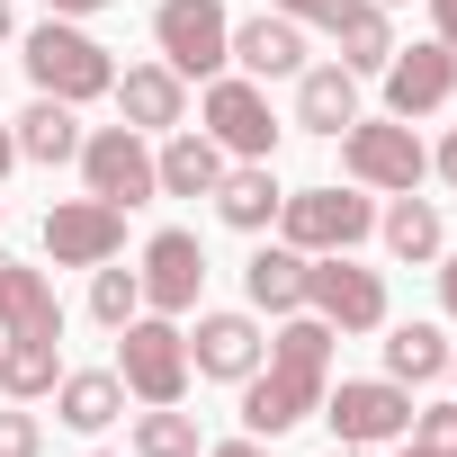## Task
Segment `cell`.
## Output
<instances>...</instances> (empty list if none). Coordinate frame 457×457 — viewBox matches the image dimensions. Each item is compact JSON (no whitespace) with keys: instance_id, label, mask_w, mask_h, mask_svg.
Segmentation results:
<instances>
[{"instance_id":"obj_29","label":"cell","mask_w":457,"mask_h":457,"mask_svg":"<svg viewBox=\"0 0 457 457\" xmlns=\"http://www.w3.org/2000/svg\"><path fill=\"white\" fill-rule=\"evenodd\" d=\"M90 314H99L108 332H117V323H135V314H144V278H135V270H117V261H99V270H90Z\"/></svg>"},{"instance_id":"obj_13","label":"cell","mask_w":457,"mask_h":457,"mask_svg":"<svg viewBox=\"0 0 457 457\" xmlns=\"http://www.w3.org/2000/svg\"><path fill=\"white\" fill-rule=\"evenodd\" d=\"M135 278H144V314H197V296H206V243L197 234H179V224H162V234L144 243V261H135Z\"/></svg>"},{"instance_id":"obj_4","label":"cell","mask_w":457,"mask_h":457,"mask_svg":"<svg viewBox=\"0 0 457 457\" xmlns=\"http://www.w3.org/2000/svg\"><path fill=\"white\" fill-rule=\"evenodd\" d=\"M332 144H341V179L368 188V197H403V188L430 179V144L403 117H350Z\"/></svg>"},{"instance_id":"obj_43","label":"cell","mask_w":457,"mask_h":457,"mask_svg":"<svg viewBox=\"0 0 457 457\" xmlns=\"http://www.w3.org/2000/svg\"><path fill=\"white\" fill-rule=\"evenodd\" d=\"M90 457H117V448H90Z\"/></svg>"},{"instance_id":"obj_9","label":"cell","mask_w":457,"mask_h":457,"mask_svg":"<svg viewBox=\"0 0 457 457\" xmlns=\"http://www.w3.org/2000/svg\"><path fill=\"white\" fill-rule=\"evenodd\" d=\"M323 421H332L341 448H395L412 430V386H395V377H341V386H323Z\"/></svg>"},{"instance_id":"obj_34","label":"cell","mask_w":457,"mask_h":457,"mask_svg":"<svg viewBox=\"0 0 457 457\" xmlns=\"http://www.w3.org/2000/svg\"><path fill=\"white\" fill-rule=\"evenodd\" d=\"M439 314L457 323V252H439Z\"/></svg>"},{"instance_id":"obj_20","label":"cell","mask_w":457,"mask_h":457,"mask_svg":"<svg viewBox=\"0 0 457 457\" xmlns=\"http://www.w3.org/2000/svg\"><path fill=\"white\" fill-rule=\"evenodd\" d=\"M278 170L270 162H224V179H215V224H234V234H270L278 224Z\"/></svg>"},{"instance_id":"obj_22","label":"cell","mask_w":457,"mask_h":457,"mask_svg":"<svg viewBox=\"0 0 457 457\" xmlns=\"http://www.w3.org/2000/svg\"><path fill=\"white\" fill-rule=\"evenodd\" d=\"M350 117H368L359 108V72L350 63H305L296 72V126L305 135H341Z\"/></svg>"},{"instance_id":"obj_3","label":"cell","mask_w":457,"mask_h":457,"mask_svg":"<svg viewBox=\"0 0 457 457\" xmlns=\"http://www.w3.org/2000/svg\"><path fill=\"white\" fill-rule=\"evenodd\" d=\"M270 234L287 243V252H359L368 234H377V197L368 188H341V179H323V188H287L278 197V224Z\"/></svg>"},{"instance_id":"obj_41","label":"cell","mask_w":457,"mask_h":457,"mask_svg":"<svg viewBox=\"0 0 457 457\" xmlns=\"http://www.w3.org/2000/svg\"><path fill=\"white\" fill-rule=\"evenodd\" d=\"M368 10H403V0H368Z\"/></svg>"},{"instance_id":"obj_36","label":"cell","mask_w":457,"mask_h":457,"mask_svg":"<svg viewBox=\"0 0 457 457\" xmlns=\"http://www.w3.org/2000/svg\"><path fill=\"white\" fill-rule=\"evenodd\" d=\"M108 0H46V19H99Z\"/></svg>"},{"instance_id":"obj_5","label":"cell","mask_w":457,"mask_h":457,"mask_svg":"<svg viewBox=\"0 0 457 457\" xmlns=\"http://www.w3.org/2000/svg\"><path fill=\"white\" fill-rule=\"evenodd\" d=\"M197 126L224 144V162H278V108H270V81H243V72H215L197 90Z\"/></svg>"},{"instance_id":"obj_15","label":"cell","mask_w":457,"mask_h":457,"mask_svg":"<svg viewBox=\"0 0 457 457\" xmlns=\"http://www.w3.org/2000/svg\"><path fill=\"white\" fill-rule=\"evenodd\" d=\"M305 63H314V28L305 19H287V10L234 19V72L243 81H296Z\"/></svg>"},{"instance_id":"obj_18","label":"cell","mask_w":457,"mask_h":457,"mask_svg":"<svg viewBox=\"0 0 457 457\" xmlns=\"http://www.w3.org/2000/svg\"><path fill=\"white\" fill-rule=\"evenodd\" d=\"M54 421L81 430V439H99L108 421H126V377L117 368H63L54 377Z\"/></svg>"},{"instance_id":"obj_30","label":"cell","mask_w":457,"mask_h":457,"mask_svg":"<svg viewBox=\"0 0 457 457\" xmlns=\"http://www.w3.org/2000/svg\"><path fill=\"white\" fill-rule=\"evenodd\" d=\"M412 448H457V395L448 403H412V430H403Z\"/></svg>"},{"instance_id":"obj_40","label":"cell","mask_w":457,"mask_h":457,"mask_svg":"<svg viewBox=\"0 0 457 457\" xmlns=\"http://www.w3.org/2000/svg\"><path fill=\"white\" fill-rule=\"evenodd\" d=\"M332 457H377V448H341V439H332Z\"/></svg>"},{"instance_id":"obj_14","label":"cell","mask_w":457,"mask_h":457,"mask_svg":"<svg viewBox=\"0 0 457 457\" xmlns=\"http://www.w3.org/2000/svg\"><path fill=\"white\" fill-rule=\"evenodd\" d=\"M377 81H386V117L421 126V117H439V108L457 99V54H448L439 37H421V46H395Z\"/></svg>"},{"instance_id":"obj_25","label":"cell","mask_w":457,"mask_h":457,"mask_svg":"<svg viewBox=\"0 0 457 457\" xmlns=\"http://www.w3.org/2000/svg\"><path fill=\"white\" fill-rule=\"evenodd\" d=\"M377 332H386L377 350H386V377H395V386H439V377H448V350H457V341H448L439 323H377Z\"/></svg>"},{"instance_id":"obj_33","label":"cell","mask_w":457,"mask_h":457,"mask_svg":"<svg viewBox=\"0 0 457 457\" xmlns=\"http://www.w3.org/2000/svg\"><path fill=\"white\" fill-rule=\"evenodd\" d=\"M430 37H439V46L457 54V0H430Z\"/></svg>"},{"instance_id":"obj_6","label":"cell","mask_w":457,"mask_h":457,"mask_svg":"<svg viewBox=\"0 0 457 457\" xmlns=\"http://www.w3.org/2000/svg\"><path fill=\"white\" fill-rule=\"evenodd\" d=\"M117 377H126V403H188V332L170 314H135L117 323Z\"/></svg>"},{"instance_id":"obj_32","label":"cell","mask_w":457,"mask_h":457,"mask_svg":"<svg viewBox=\"0 0 457 457\" xmlns=\"http://www.w3.org/2000/svg\"><path fill=\"white\" fill-rule=\"evenodd\" d=\"M430 179H439V188H457V126L430 144Z\"/></svg>"},{"instance_id":"obj_27","label":"cell","mask_w":457,"mask_h":457,"mask_svg":"<svg viewBox=\"0 0 457 457\" xmlns=\"http://www.w3.org/2000/svg\"><path fill=\"white\" fill-rule=\"evenodd\" d=\"M332 46H341L332 63H350L359 81H377V72H386V54H395V10H368V0H359V10L332 28Z\"/></svg>"},{"instance_id":"obj_16","label":"cell","mask_w":457,"mask_h":457,"mask_svg":"<svg viewBox=\"0 0 457 457\" xmlns=\"http://www.w3.org/2000/svg\"><path fill=\"white\" fill-rule=\"evenodd\" d=\"M108 99H117V126H135V135H170V126H188V81L153 54V63H126L117 81H108Z\"/></svg>"},{"instance_id":"obj_12","label":"cell","mask_w":457,"mask_h":457,"mask_svg":"<svg viewBox=\"0 0 457 457\" xmlns=\"http://www.w3.org/2000/svg\"><path fill=\"white\" fill-rule=\"evenodd\" d=\"M126 252V206H108V197H54L46 206V261L54 270H99V261H117Z\"/></svg>"},{"instance_id":"obj_24","label":"cell","mask_w":457,"mask_h":457,"mask_svg":"<svg viewBox=\"0 0 457 457\" xmlns=\"http://www.w3.org/2000/svg\"><path fill=\"white\" fill-rule=\"evenodd\" d=\"M243 296H252V314H305V252H287V243H261L252 261H243Z\"/></svg>"},{"instance_id":"obj_26","label":"cell","mask_w":457,"mask_h":457,"mask_svg":"<svg viewBox=\"0 0 457 457\" xmlns=\"http://www.w3.org/2000/svg\"><path fill=\"white\" fill-rule=\"evenodd\" d=\"M10 135H19V162L63 170V162L81 153V108H63V99H28V117H19Z\"/></svg>"},{"instance_id":"obj_28","label":"cell","mask_w":457,"mask_h":457,"mask_svg":"<svg viewBox=\"0 0 457 457\" xmlns=\"http://www.w3.org/2000/svg\"><path fill=\"white\" fill-rule=\"evenodd\" d=\"M126 457H206L197 412H179V403H144L135 430H126Z\"/></svg>"},{"instance_id":"obj_8","label":"cell","mask_w":457,"mask_h":457,"mask_svg":"<svg viewBox=\"0 0 457 457\" xmlns=\"http://www.w3.org/2000/svg\"><path fill=\"white\" fill-rule=\"evenodd\" d=\"M305 314H323L341 341L386 323V270H368L359 252H314L305 261Z\"/></svg>"},{"instance_id":"obj_7","label":"cell","mask_w":457,"mask_h":457,"mask_svg":"<svg viewBox=\"0 0 457 457\" xmlns=\"http://www.w3.org/2000/svg\"><path fill=\"white\" fill-rule=\"evenodd\" d=\"M153 54L179 81L234 72V19H224V0H162V10H153Z\"/></svg>"},{"instance_id":"obj_44","label":"cell","mask_w":457,"mask_h":457,"mask_svg":"<svg viewBox=\"0 0 457 457\" xmlns=\"http://www.w3.org/2000/svg\"><path fill=\"white\" fill-rule=\"evenodd\" d=\"M0 215H10V206H0Z\"/></svg>"},{"instance_id":"obj_31","label":"cell","mask_w":457,"mask_h":457,"mask_svg":"<svg viewBox=\"0 0 457 457\" xmlns=\"http://www.w3.org/2000/svg\"><path fill=\"white\" fill-rule=\"evenodd\" d=\"M0 457H46V421H37L28 403L0 412Z\"/></svg>"},{"instance_id":"obj_23","label":"cell","mask_w":457,"mask_h":457,"mask_svg":"<svg viewBox=\"0 0 457 457\" xmlns=\"http://www.w3.org/2000/svg\"><path fill=\"white\" fill-rule=\"evenodd\" d=\"M63 377V332H10L0 341V395L10 403H46Z\"/></svg>"},{"instance_id":"obj_21","label":"cell","mask_w":457,"mask_h":457,"mask_svg":"<svg viewBox=\"0 0 457 457\" xmlns=\"http://www.w3.org/2000/svg\"><path fill=\"white\" fill-rule=\"evenodd\" d=\"M377 243H386L403 270H430V261L448 252V224H439V206H430L421 188H403L395 206H377Z\"/></svg>"},{"instance_id":"obj_10","label":"cell","mask_w":457,"mask_h":457,"mask_svg":"<svg viewBox=\"0 0 457 457\" xmlns=\"http://www.w3.org/2000/svg\"><path fill=\"white\" fill-rule=\"evenodd\" d=\"M72 162H81V188L108 197V206H144V197H162V179H153V135H135V126H90Z\"/></svg>"},{"instance_id":"obj_11","label":"cell","mask_w":457,"mask_h":457,"mask_svg":"<svg viewBox=\"0 0 457 457\" xmlns=\"http://www.w3.org/2000/svg\"><path fill=\"white\" fill-rule=\"evenodd\" d=\"M261 359H270V323H261L252 305H197V323H188V368H197V377L243 386Z\"/></svg>"},{"instance_id":"obj_1","label":"cell","mask_w":457,"mask_h":457,"mask_svg":"<svg viewBox=\"0 0 457 457\" xmlns=\"http://www.w3.org/2000/svg\"><path fill=\"white\" fill-rule=\"evenodd\" d=\"M332 323L323 314H278L270 332V359L243 377V430L252 439H287L296 421L323 412V386H332Z\"/></svg>"},{"instance_id":"obj_35","label":"cell","mask_w":457,"mask_h":457,"mask_svg":"<svg viewBox=\"0 0 457 457\" xmlns=\"http://www.w3.org/2000/svg\"><path fill=\"white\" fill-rule=\"evenodd\" d=\"M206 457H270V439H252V430H243V439H215Z\"/></svg>"},{"instance_id":"obj_17","label":"cell","mask_w":457,"mask_h":457,"mask_svg":"<svg viewBox=\"0 0 457 457\" xmlns=\"http://www.w3.org/2000/svg\"><path fill=\"white\" fill-rule=\"evenodd\" d=\"M153 179H162V197H215L224 144H215L206 126H170V135L153 144Z\"/></svg>"},{"instance_id":"obj_2","label":"cell","mask_w":457,"mask_h":457,"mask_svg":"<svg viewBox=\"0 0 457 457\" xmlns=\"http://www.w3.org/2000/svg\"><path fill=\"white\" fill-rule=\"evenodd\" d=\"M19 54H28L37 99H63V108H90V99H108V81H117V63H108V46L90 37V19H37V28H19Z\"/></svg>"},{"instance_id":"obj_38","label":"cell","mask_w":457,"mask_h":457,"mask_svg":"<svg viewBox=\"0 0 457 457\" xmlns=\"http://www.w3.org/2000/svg\"><path fill=\"white\" fill-rule=\"evenodd\" d=\"M0 46H19V10H10V0H0Z\"/></svg>"},{"instance_id":"obj_37","label":"cell","mask_w":457,"mask_h":457,"mask_svg":"<svg viewBox=\"0 0 457 457\" xmlns=\"http://www.w3.org/2000/svg\"><path fill=\"white\" fill-rule=\"evenodd\" d=\"M10 170H19V135H10V126H0V179H10Z\"/></svg>"},{"instance_id":"obj_39","label":"cell","mask_w":457,"mask_h":457,"mask_svg":"<svg viewBox=\"0 0 457 457\" xmlns=\"http://www.w3.org/2000/svg\"><path fill=\"white\" fill-rule=\"evenodd\" d=\"M403 457H457V448H412V439H403Z\"/></svg>"},{"instance_id":"obj_19","label":"cell","mask_w":457,"mask_h":457,"mask_svg":"<svg viewBox=\"0 0 457 457\" xmlns=\"http://www.w3.org/2000/svg\"><path fill=\"white\" fill-rule=\"evenodd\" d=\"M10 332H63V296H54V270L0 252V341Z\"/></svg>"},{"instance_id":"obj_42","label":"cell","mask_w":457,"mask_h":457,"mask_svg":"<svg viewBox=\"0 0 457 457\" xmlns=\"http://www.w3.org/2000/svg\"><path fill=\"white\" fill-rule=\"evenodd\" d=\"M448 386H457V350H448Z\"/></svg>"}]
</instances>
